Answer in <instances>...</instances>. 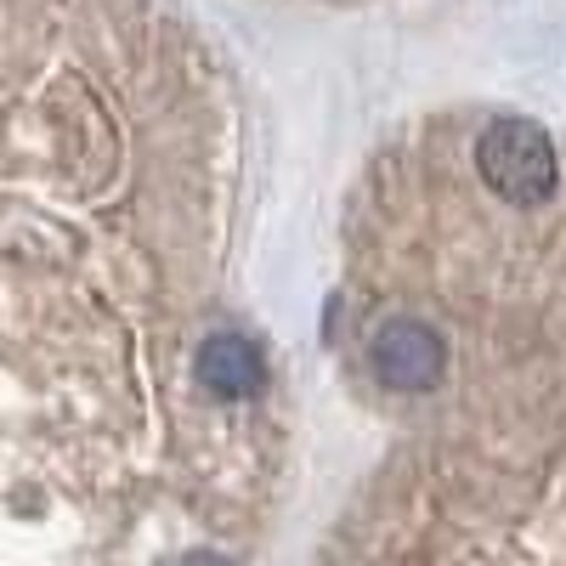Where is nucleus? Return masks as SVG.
<instances>
[{
  "instance_id": "f257e3e1",
  "label": "nucleus",
  "mask_w": 566,
  "mask_h": 566,
  "mask_svg": "<svg viewBox=\"0 0 566 566\" xmlns=\"http://www.w3.org/2000/svg\"><path fill=\"white\" fill-rule=\"evenodd\" d=\"M476 170L493 193L515 210H538L555 199V181H560V165H555V148L549 136L527 119H499L476 136Z\"/></svg>"
},
{
  "instance_id": "f03ea898",
  "label": "nucleus",
  "mask_w": 566,
  "mask_h": 566,
  "mask_svg": "<svg viewBox=\"0 0 566 566\" xmlns=\"http://www.w3.org/2000/svg\"><path fill=\"white\" fill-rule=\"evenodd\" d=\"M368 363H374V374H380L386 391L419 397V391H437L442 386V374H448V340L424 317H391V323L374 328Z\"/></svg>"
},
{
  "instance_id": "7ed1b4c3",
  "label": "nucleus",
  "mask_w": 566,
  "mask_h": 566,
  "mask_svg": "<svg viewBox=\"0 0 566 566\" xmlns=\"http://www.w3.org/2000/svg\"><path fill=\"white\" fill-rule=\"evenodd\" d=\"M193 374H199V386L221 402H244V397H261L266 386V363L250 340L239 335H210L193 357Z\"/></svg>"
},
{
  "instance_id": "20e7f679",
  "label": "nucleus",
  "mask_w": 566,
  "mask_h": 566,
  "mask_svg": "<svg viewBox=\"0 0 566 566\" xmlns=\"http://www.w3.org/2000/svg\"><path fill=\"white\" fill-rule=\"evenodd\" d=\"M181 566H232V560H227V555H210V549H199V555H187Z\"/></svg>"
}]
</instances>
